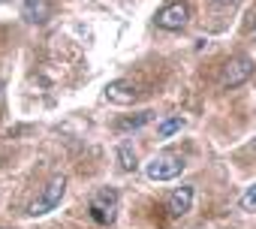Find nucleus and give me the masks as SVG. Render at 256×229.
<instances>
[{
	"label": "nucleus",
	"instance_id": "obj_1",
	"mask_svg": "<svg viewBox=\"0 0 256 229\" xmlns=\"http://www.w3.org/2000/svg\"><path fill=\"white\" fill-rule=\"evenodd\" d=\"M88 211H90V220L100 223V226L114 223V217H118V190H114V187H100V190L90 196Z\"/></svg>",
	"mask_w": 256,
	"mask_h": 229
},
{
	"label": "nucleus",
	"instance_id": "obj_2",
	"mask_svg": "<svg viewBox=\"0 0 256 229\" xmlns=\"http://www.w3.org/2000/svg\"><path fill=\"white\" fill-rule=\"evenodd\" d=\"M184 157L181 154H175V151H160L148 166H145V172H148V178L151 181H172V178H178L181 172H184Z\"/></svg>",
	"mask_w": 256,
	"mask_h": 229
},
{
	"label": "nucleus",
	"instance_id": "obj_3",
	"mask_svg": "<svg viewBox=\"0 0 256 229\" xmlns=\"http://www.w3.org/2000/svg\"><path fill=\"white\" fill-rule=\"evenodd\" d=\"M64 193H66V178H64V175H54V178H52V181L42 187V193L34 199V205H30V214H34V217H40V214H48V211H54V208L60 205Z\"/></svg>",
	"mask_w": 256,
	"mask_h": 229
},
{
	"label": "nucleus",
	"instance_id": "obj_4",
	"mask_svg": "<svg viewBox=\"0 0 256 229\" xmlns=\"http://www.w3.org/2000/svg\"><path fill=\"white\" fill-rule=\"evenodd\" d=\"M253 70H256L253 58H247V54H238V58H232V60L223 66L220 84H223V88H238V84H244V82L253 76Z\"/></svg>",
	"mask_w": 256,
	"mask_h": 229
},
{
	"label": "nucleus",
	"instance_id": "obj_5",
	"mask_svg": "<svg viewBox=\"0 0 256 229\" xmlns=\"http://www.w3.org/2000/svg\"><path fill=\"white\" fill-rule=\"evenodd\" d=\"M190 22V6L184 4V0H175V4H166L160 12H157V24L163 30H181L187 28Z\"/></svg>",
	"mask_w": 256,
	"mask_h": 229
},
{
	"label": "nucleus",
	"instance_id": "obj_6",
	"mask_svg": "<svg viewBox=\"0 0 256 229\" xmlns=\"http://www.w3.org/2000/svg\"><path fill=\"white\" fill-rule=\"evenodd\" d=\"M106 100L114 106H133L139 100V84L130 78H114L106 84Z\"/></svg>",
	"mask_w": 256,
	"mask_h": 229
},
{
	"label": "nucleus",
	"instance_id": "obj_7",
	"mask_svg": "<svg viewBox=\"0 0 256 229\" xmlns=\"http://www.w3.org/2000/svg\"><path fill=\"white\" fill-rule=\"evenodd\" d=\"M190 208H193V187H190V184L175 187V190L169 193V199H166V211H169L172 217H184Z\"/></svg>",
	"mask_w": 256,
	"mask_h": 229
},
{
	"label": "nucleus",
	"instance_id": "obj_8",
	"mask_svg": "<svg viewBox=\"0 0 256 229\" xmlns=\"http://www.w3.org/2000/svg\"><path fill=\"white\" fill-rule=\"evenodd\" d=\"M22 16L30 24H42L48 18V4H46V0H24V4H22Z\"/></svg>",
	"mask_w": 256,
	"mask_h": 229
},
{
	"label": "nucleus",
	"instance_id": "obj_9",
	"mask_svg": "<svg viewBox=\"0 0 256 229\" xmlns=\"http://www.w3.org/2000/svg\"><path fill=\"white\" fill-rule=\"evenodd\" d=\"M151 118H154V112H139V114H130V118H120V121H118V130H120V133H124V130H139V127H145Z\"/></svg>",
	"mask_w": 256,
	"mask_h": 229
},
{
	"label": "nucleus",
	"instance_id": "obj_10",
	"mask_svg": "<svg viewBox=\"0 0 256 229\" xmlns=\"http://www.w3.org/2000/svg\"><path fill=\"white\" fill-rule=\"evenodd\" d=\"M118 163H120L124 172H136V166H139V163H136V151H133L130 145H120V148H118Z\"/></svg>",
	"mask_w": 256,
	"mask_h": 229
},
{
	"label": "nucleus",
	"instance_id": "obj_11",
	"mask_svg": "<svg viewBox=\"0 0 256 229\" xmlns=\"http://www.w3.org/2000/svg\"><path fill=\"white\" fill-rule=\"evenodd\" d=\"M187 124V118H181V114H175V118H169V121H163L160 127H157V133H160V139H169L172 133H178L181 127Z\"/></svg>",
	"mask_w": 256,
	"mask_h": 229
},
{
	"label": "nucleus",
	"instance_id": "obj_12",
	"mask_svg": "<svg viewBox=\"0 0 256 229\" xmlns=\"http://www.w3.org/2000/svg\"><path fill=\"white\" fill-rule=\"evenodd\" d=\"M241 208H247V211H253V208H256V184L241 196Z\"/></svg>",
	"mask_w": 256,
	"mask_h": 229
},
{
	"label": "nucleus",
	"instance_id": "obj_13",
	"mask_svg": "<svg viewBox=\"0 0 256 229\" xmlns=\"http://www.w3.org/2000/svg\"><path fill=\"white\" fill-rule=\"evenodd\" d=\"M0 114H4V82H0Z\"/></svg>",
	"mask_w": 256,
	"mask_h": 229
},
{
	"label": "nucleus",
	"instance_id": "obj_14",
	"mask_svg": "<svg viewBox=\"0 0 256 229\" xmlns=\"http://www.w3.org/2000/svg\"><path fill=\"white\" fill-rule=\"evenodd\" d=\"M220 4H238V0H220Z\"/></svg>",
	"mask_w": 256,
	"mask_h": 229
}]
</instances>
